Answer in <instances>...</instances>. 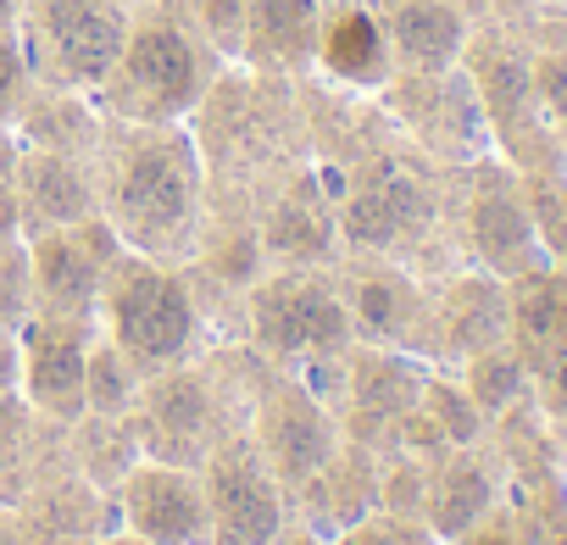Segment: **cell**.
<instances>
[{"label":"cell","instance_id":"15","mask_svg":"<svg viewBox=\"0 0 567 545\" xmlns=\"http://www.w3.org/2000/svg\"><path fill=\"white\" fill-rule=\"evenodd\" d=\"M23 239H29V267H34V312L95 318L106 267L123 250L112 223L106 217H84V223H68V228L23 234Z\"/></svg>","mask_w":567,"mask_h":545},{"label":"cell","instance_id":"41","mask_svg":"<svg viewBox=\"0 0 567 545\" xmlns=\"http://www.w3.org/2000/svg\"><path fill=\"white\" fill-rule=\"evenodd\" d=\"M128 7H145V0H128Z\"/></svg>","mask_w":567,"mask_h":545},{"label":"cell","instance_id":"28","mask_svg":"<svg viewBox=\"0 0 567 545\" xmlns=\"http://www.w3.org/2000/svg\"><path fill=\"white\" fill-rule=\"evenodd\" d=\"M34 318V267H29V239L0 234V346H18L23 323Z\"/></svg>","mask_w":567,"mask_h":545},{"label":"cell","instance_id":"10","mask_svg":"<svg viewBox=\"0 0 567 545\" xmlns=\"http://www.w3.org/2000/svg\"><path fill=\"white\" fill-rule=\"evenodd\" d=\"M206 517H212V545H278L284 528L296 523V506L284 495L278 473L256 451L245 429H234L206 462Z\"/></svg>","mask_w":567,"mask_h":545},{"label":"cell","instance_id":"17","mask_svg":"<svg viewBox=\"0 0 567 545\" xmlns=\"http://www.w3.org/2000/svg\"><path fill=\"white\" fill-rule=\"evenodd\" d=\"M512 340V301H506V279L473 267L456 272L440 290H429V357L440 362H467L478 351H495Z\"/></svg>","mask_w":567,"mask_h":545},{"label":"cell","instance_id":"21","mask_svg":"<svg viewBox=\"0 0 567 545\" xmlns=\"http://www.w3.org/2000/svg\"><path fill=\"white\" fill-rule=\"evenodd\" d=\"M495 501H501V479H495V462L478 445H451L445 456L429 462L423 523L440 534V545H456L478 523H489L495 517Z\"/></svg>","mask_w":567,"mask_h":545},{"label":"cell","instance_id":"12","mask_svg":"<svg viewBox=\"0 0 567 545\" xmlns=\"http://www.w3.org/2000/svg\"><path fill=\"white\" fill-rule=\"evenodd\" d=\"M462 239L473 250V261L495 279H517L528 267H545L528 200H523V178L501 162H467V195H462Z\"/></svg>","mask_w":567,"mask_h":545},{"label":"cell","instance_id":"34","mask_svg":"<svg viewBox=\"0 0 567 545\" xmlns=\"http://www.w3.org/2000/svg\"><path fill=\"white\" fill-rule=\"evenodd\" d=\"M18 151H23V140L12 134V123H0V234H23V223H18Z\"/></svg>","mask_w":567,"mask_h":545},{"label":"cell","instance_id":"23","mask_svg":"<svg viewBox=\"0 0 567 545\" xmlns=\"http://www.w3.org/2000/svg\"><path fill=\"white\" fill-rule=\"evenodd\" d=\"M512 301V351L523 357L528 379H539L550 362L567 357V267L545 261L506 279Z\"/></svg>","mask_w":567,"mask_h":545},{"label":"cell","instance_id":"37","mask_svg":"<svg viewBox=\"0 0 567 545\" xmlns=\"http://www.w3.org/2000/svg\"><path fill=\"white\" fill-rule=\"evenodd\" d=\"M278 545H329V539H323L318 528H296V523H290V528H284V539H278Z\"/></svg>","mask_w":567,"mask_h":545},{"label":"cell","instance_id":"3","mask_svg":"<svg viewBox=\"0 0 567 545\" xmlns=\"http://www.w3.org/2000/svg\"><path fill=\"white\" fill-rule=\"evenodd\" d=\"M256 373H261V362L250 351L245 357H212V351H200L195 362H178L167 373H151L140 384L134 412H128V429L140 440V456L200 467L234 429H245Z\"/></svg>","mask_w":567,"mask_h":545},{"label":"cell","instance_id":"9","mask_svg":"<svg viewBox=\"0 0 567 545\" xmlns=\"http://www.w3.org/2000/svg\"><path fill=\"white\" fill-rule=\"evenodd\" d=\"M250 223L267 267H334L346 256L334 223V189L307 156L284 162L278 173H261Z\"/></svg>","mask_w":567,"mask_h":545},{"label":"cell","instance_id":"24","mask_svg":"<svg viewBox=\"0 0 567 545\" xmlns=\"http://www.w3.org/2000/svg\"><path fill=\"white\" fill-rule=\"evenodd\" d=\"M12 134H18L23 145L95 156V145H101V134H106V112L95 106V95H73V90L34 84L29 101L18 106V117H12Z\"/></svg>","mask_w":567,"mask_h":545},{"label":"cell","instance_id":"36","mask_svg":"<svg viewBox=\"0 0 567 545\" xmlns=\"http://www.w3.org/2000/svg\"><path fill=\"white\" fill-rule=\"evenodd\" d=\"M456 545H517V528L506 523V517H489V523H478L467 539H456Z\"/></svg>","mask_w":567,"mask_h":545},{"label":"cell","instance_id":"8","mask_svg":"<svg viewBox=\"0 0 567 545\" xmlns=\"http://www.w3.org/2000/svg\"><path fill=\"white\" fill-rule=\"evenodd\" d=\"M245 434L256 440V451L267 456V467L278 473L284 495H296L323 479V467L346 451V429L334 418V407L323 401V390H312L296 373H278L261 362L256 390H250V412H245Z\"/></svg>","mask_w":567,"mask_h":545},{"label":"cell","instance_id":"27","mask_svg":"<svg viewBox=\"0 0 567 545\" xmlns=\"http://www.w3.org/2000/svg\"><path fill=\"white\" fill-rule=\"evenodd\" d=\"M517 178H523V200H528V217H534L545 261L567 267V173L550 162V167H528Z\"/></svg>","mask_w":567,"mask_h":545},{"label":"cell","instance_id":"11","mask_svg":"<svg viewBox=\"0 0 567 545\" xmlns=\"http://www.w3.org/2000/svg\"><path fill=\"white\" fill-rule=\"evenodd\" d=\"M95 318L34 312L18 335V395L51 429L84 423V368L95 346Z\"/></svg>","mask_w":567,"mask_h":545},{"label":"cell","instance_id":"19","mask_svg":"<svg viewBox=\"0 0 567 545\" xmlns=\"http://www.w3.org/2000/svg\"><path fill=\"white\" fill-rule=\"evenodd\" d=\"M312 73H323L329 84H340L351 95H379L395 79L390 40H384L368 0H323V29H318Z\"/></svg>","mask_w":567,"mask_h":545},{"label":"cell","instance_id":"26","mask_svg":"<svg viewBox=\"0 0 567 545\" xmlns=\"http://www.w3.org/2000/svg\"><path fill=\"white\" fill-rule=\"evenodd\" d=\"M140 384H145V373L95 329L90 368H84V418H128L140 401Z\"/></svg>","mask_w":567,"mask_h":545},{"label":"cell","instance_id":"7","mask_svg":"<svg viewBox=\"0 0 567 545\" xmlns=\"http://www.w3.org/2000/svg\"><path fill=\"white\" fill-rule=\"evenodd\" d=\"M128 23H134L128 0H23L18 34L29 45L34 84L101 95V84L123 56Z\"/></svg>","mask_w":567,"mask_h":545},{"label":"cell","instance_id":"4","mask_svg":"<svg viewBox=\"0 0 567 545\" xmlns=\"http://www.w3.org/2000/svg\"><path fill=\"white\" fill-rule=\"evenodd\" d=\"M256 362L323 384L357 346V323L334 267H267L239 301Z\"/></svg>","mask_w":567,"mask_h":545},{"label":"cell","instance_id":"6","mask_svg":"<svg viewBox=\"0 0 567 545\" xmlns=\"http://www.w3.org/2000/svg\"><path fill=\"white\" fill-rule=\"evenodd\" d=\"M334 189V223H340V250L346 256H384V261H412L440 217H445V189L429 173V162L373 145L357 151L340 173Z\"/></svg>","mask_w":567,"mask_h":545},{"label":"cell","instance_id":"13","mask_svg":"<svg viewBox=\"0 0 567 545\" xmlns=\"http://www.w3.org/2000/svg\"><path fill=\"white\" fill-rule=\"evenodd\" d=\"M112 512H117V528L123 534H140L151 545H212L200 467L140 456L112 484Z\"/></svg>","mask_w":567,"mask_h":545},{"label":"cell","instance_id":"39","mask_svg":"<svg viewBox=\"0 0 567 545\" xmlns=\"http://www.w3.org/2000/svg\"><path fill=\"white\" fill-rule=\"evenodd\" d=\"M23 18V0H0V23H18Z\"/></svg>","mask_w":567,"mask_h":545},{"label":"cell","instance_id":"16","mask_svg":"<svg viewBox=\"0 0 567 545\" xmlns=\"http://www.w3.org/2000/svg\"><path fill=\"white\" fill-rule=\"evenodd\" d=\"M467 68V84L484 106V123L506 140V151L517 156V167L528 162V145L539 140V90H534V62L523 45L501 40V34H467V51L462 62Z\"/></svg>","mask_w":567,"mask_h":545},{"label":"cell","instance_id":"32","mask_svg":"<svg viewBox=\"0 0 567 545\" xmlns=\"http://www.w3.org/2000/svg\"><path fill=\"white\" fill-rule=\"evenodd\" d=\"M34 90V68H29V45L18 34V23H0V123H12L18 106Z\"/></svg>","mask_w":567,"mask_h":545},{"label":"cell","instance_id":"29","mask_svg":"<svg viewBox=\"0 0 567 545\" xmlns=\"http://www.w3.org/2000/svg\"><path fill=\"white\" fill-rule=\"evenodd\" d=\"M417 412L434 423V434H440L445 445H478V440H484V423H489V418L473 407V395H467L462 384L440 379V373H429Z\"/></svg>","mask_w":567,"mask_h":545},{"label":"cell","instance_id":"31","mask_svg":"<svg viewBox=\"0 0 567 545\" xmlns=\"http://www.w3.org/2000/svg\"><path fill=\"white\" fill-rule=\"evenodd\" d=\"M189 12H195L206 45L228 68H239L245 62V0H189Z\"/></svg>","mask_w":567,"mask_h":545},{"label":"cell","instance_id":"1","mask_svg":"<svg viewBox=\"0 0 567 545\" xmlns=\"http://www.w3.org/2000/svg\"><path fill=\"white\" fill-rule=\"evenodd\" d=\"M101 217L151 261L189 267L212 217V167L189 123H112L95 145Z\"/></svg>","mask_w":567,"mask_h":545},{"label":"cell","instance_id":"35","mask_svg":"<svg viewBox=\"0 0 567 545\" xmlns=\"http://www.w3.org/2000/svg\"><path fill=\"white\" fill-rule=\"evenodd\" d=\"M534 384H539V407H545L556 423H567V357H561V362H550Z\"/></svg>","mask_w":567,"mask_h":545},{"label":"cell","instance_id":"5","mask_svg":"<svg viewBox=\"0 0 567 545\" xmlns=\"http://www.w3.org/2000/svg\"><path fill=\"white\" fill-rule=\"evenodd\" d=\"M101 335L151 379L206 351V296L189 267L151 261L140 250H117L95 307Z\"/></svg>","mask_w":567,"mask_h":545},{"label":"cell","instance_id":"20","mask_svg":"<svg viewBox=\"0 0 567 545\" xmlns=\"http://www.w3.org/2000/svg\"><path fill=\"white\" fill-rule=\"evenodd\" d=\"M384 40H390V56H395V73H451L467 51V12L456 0H368Z\"/></svg>","mask_w":567,"mask_h":545},{"label":"cell","instance_id":"30","mask_svg":"<svg viewBox=\"0 0 567 545\" xmlns=\"http://www.w3.org/2000/svg\"><path fill=\"white\" fill-rule=\"evenodd\" d=\"M329 545H440V534L417 517V512H395V506H373L357 523H346Z\"/></svg>","mask_w":567,"mask_h":545},{"label":"cell","instance_id":"40","mask_svg":"<svg viewBox=\"0 0 567 545\" xmlns=\"http://www.w3.org/2000/svg\"><path fill=\"white\" fill-rule=\"evenodd\" d=\"M545 545H567V523H556V528L545 534Z\"/></svg>","mask_w":567,"mask_h":545},{"label":"cell","instance_id":"33","mask_svg":"<svg viewBox=\"0 0 567 545\" xmlns=\"http://www.w3.org/2000/svg\"><path fill=\"white\" fill-rule=\"evenodd\" d=\"M528 62H534L539 106H545L556 123H567V45H556V51H545V56H528Z\"/></svg>","mask_w":567,"mask_h":545},{"label":"cell","instance_id":"2","mask_svg":"<svg viewBox=\"0 0 567 545\" xmlns=\"http://www.w3.org/2000/svg\"><path fill=\"white\" fill-rule=\"evenodd\" d=\"M223 68L228 62L206 45L189 0H145L95 106L112 123H195Z\"/></svg>","mask_w":567,"mask_h":545},{"label":"cell","instance_id":"25","mask_svg":"<svg viewBox=\"0 0 567 545\" xmlns=\"http://www.w3.org/2000/svg\"><path fill=\"white\" fill-rule=\"evenodd\" d=\"M462 390L473 395V407H478L484 418H506V412H517V407L528 401L534 379H528L523 357H517L512 340H506V346L478 351V357L462 362Z\"/></svg>","mask_w":567,"mask_h":545},{"label":"cell","instance_id":"18","mask_svg":"<svg viewBox=\"0 0 567 545\" xmlns=\"http://www.w3.org/2000/svg\"><path fill=\"white\" fill-rule=\"evenodd\" d=\"M84 217H101L95 162L73 156V151L23 145L18 151V223H23V234L68 228V223H84Z\"/></svg>","mask_w":567,"mask_h":545},{"label":"cell","instance_id":"38","mask_svg":"<svg viewBox=\"0 0 567 545\" xmlns=\"http://www.w3.org/2000/svg\"><path fill=\"white\" fill-rule=\"evenodd\" d=\"M101 545H151V539H140V534H123V528H112Z\"/></svg>","mask_w":567,"mask_h":545},{"label":"cell","instance_id":"14","mask_svg":"<svg viewBox=\"0 0 567 545\" xmlns=\"http://www.w3.org/2000/svg\"><path fill=\"white\" fill-rule=\"evenodd\" d=\"M334 272H340V290H346L357 340L429 357V290L417 285V272L406 261L340 256Z\"/></svg>","mask_w":567,"mask_h":545},{"label":"cell","instance_id":"22","mask_svg":"<svg viewBox=\"0 0 567 545\" xmlns=\"http://www.w3.org/2000/svg\"><path fill=\"white\" fill-rule=\"evenodd\" d=\"M323 0H245V62L267 79H312Z\"/></svg>","mask_w":567,"mask_h":545}]
</instances>
